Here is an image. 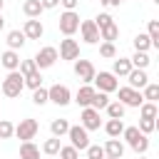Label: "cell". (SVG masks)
<instances>
[{"instance_id":"2","label":"cell","mask_w":159,"mask_h":159,"mask_svg":"<svg viewBox=\"0 0 159 159\" xmlns=\"http://www.w3.org/2000/svg\"><path fill=\"white\" fill-rule=\"evenodd\" d=\"M124 139L129 142V147L137 152V154H144L147 149H149V139H147V134H142L137 127H124Z\"/></svg>"},{"instance_id":"34","label":"cell","mask_w":159,"mask_h":159,"mask_svg":"<svg viewBox=\"0 0 159 159\" xmlns=\"http://www.w3.org/2000/svg\"><path fill=\"white\" fill-rule=\"evenodd\" d=\"M142 89H144L142 97H144L147 102H157V99H159V84H144Z\"/></svg>"},{"instance_id":"42","label":"cell","mask_w":159,"mask_h":159,"mask_svg":"<svg viewBox=\"0 0 159 159\" xmlns=\"http://www.w3.org/2000/svg\"><path fill=\"white\" fill-rule=\"evenodd\" d=\"M114 20H112V15H107V12H99L97 17H94V25L102 30V27H107V25H112Z\"/></svg>"},{"instance_id":"17","label":"cell","mask_w":159,"mask_h":159,"mask_svg":"<svg viewBox=\"0 0 159 159\" xmlns=\"http://www.w3.org/2000/svg\"><path fill=\"white\" fill-rule=\"evenodd\" d=\"M17 65H20V55H17V50H5L2 55H0V67H5V70H17Z\"/></svg>"},{"instance_id":"36","label":"cell","mask_w":159,"mask_h":159,"mask_svg":"<svg viewBox=\"0 0 159 159\" xmlns=\"http://www.w3.org/2000/svg\"><path fill=\"white\" fill-rule=\"evenodd\" d=\"M37 67H35V60H20V65H17V72L22 75V77H27V75H32Z\"/></svg>"},{"instance_id":"35","label":"cell","mask_w":159,"mask_h":159,"mask_svg":"<svg viewBox=\"0 0 159 159\" xmlns=\"http://www.w3.org/2000/svg\"><path fill=\"white\" fill-rule=\"evenodd\" d=\"M99 55H102L104 60L117 57V47H114V42H102V45H99Z\"/></svg>"},{"instance_id":"14","label":"cell","mask_w":159,"mask_h":159,"mask_svg":"<svg viewBox=\"0 0 159 159\" xmlns=\"http://www.w3.org/2000/svg\"><path fill=\"white\" fill-rule=\"evenodd\" d=\"M22 35H25L27 40H40V37L45 35V27H42V22H40L37 17H30V20H25Z\"/></svg>"},{"instance_id":"22","label":"cell","mask_w":159,"mask_h":159,"mask_svg":"<svg viewBox=\"0 0 159 159\" xmlns=\"http://www.w3.org/2000/svg\"><path fill=\"white\" fill-rule=\"evenodd\" d=\"M25 40H27V37L22 35V30H10V32H7V47H10V50H20V47L25 45Z\"/></svg>"},{"instance_id":"11","label":"cell","mask_w":159,"mask_h":159,"mask_svg":"<svg viewBox=\"0 0 159 159\" xmlns=\"http://www.w3.org/2000/svg\"><path fill=\"white\" fill-rule=\"evenodd\" d=\"M80 32H82V40L87 45H97L99 42V27L94 25V20H82L80 22Z\"/></svg>"},{"instance_id":"18","label":"cell","mask_w":159,"mask_h":159,"mask_svg":"<svg viewBox=\"0 0 159 159\" xmlns=\"http://www.w3.org/2000/svg\"><path fill=\"white\" fill-rule=\"evenodd\" d=\"M92 94H94V87H92V84H82V87L77 89V94H75V102H77L80 107H89Z\"/></svg>"},{"instance_id":"7","label":"cell","mask_w":159,"mask_h":159,"mask_svg":"<svg viewBox=\"0 0 159 159\" xmlns=\"http://www.w3.org/2000/svg\"><path fill=\"white\" fill-rule=\"evenodd\" d=\"M67 137H70V142H72V147H75L77 152L89 147V134H87V129H84L82 124H77V127H70V129H67Z\"/></svg>"},{"instance_id":"39","label":"cell","mask_w":159,"mask_h":159,"mask_svg":"<svg viewBox=\"0 0 159 159\" xmlns=\"http://www.w3.org/2000/svg\"><path fill=\"white\" fill-rule=\"evenodd\" d=\"M32 102H35L37 107H42V104L47 102V89H45V87H37V89H32Z\"/></svg>"},{"instance_id":"30","label":"cell","mask_w":159,"mask_h":159,"mask_svg":"<svg viewBox=\"0 0 159 159\" xmlns=\"http://www.w3.org/2000/svg\"><path fill=\"white\" fill-rule=\"evenodd\" d=\"M139 112H142V119H157V104L154 102H142L139 104Z\"/></svg>"},{"instance_id":"5","label":"cell","mask_w":159,"mask_h":159,"mask_svg":"<svg viewBox=\"0 0 159 159\" xmlns=\"http://www.w3.org/2000/svg\"><path fill=\"white\" fill-rule=\"evenodd\" d=\"M114 92H119V99H117V102H122L124 107H137V109H139V104L144 102V97H142L139 89H132V87H117Z\"/></svg>"},{"instance_id":"28","label":"cell","mask_w":159,"mask_h":159,"mask_svg":"<svg viewBox=\"0 0 159 159\" xmlns=\"http://www.w3.org/2000/svg\"><path fill=\"white\" fill-rule=\"evenodd\" d=\"M104 132H107L109 137H119V134L124 132V122H122V119H109V122L104 124Z\"/></svg>"},{"instance_id":"6","label":"cell","mask_w":159,"mask_h":159,"mask_svg":"<svg viewBox=\"0 0 159 159\" xmlns=\"http://www.w3.org/2000/svg\"><path fill=\"white\" fill-rule=\"evenodd\" d=\"M40 132V124L35 122V119H20V124L15 127V137L17 139H22V142H30V139H35V134Z\"/></svg>"},{"instance_id":"29","label":"cell","mask_w":159,"mask_h":159,"mask_svg":"<svg viewBox=\"0 0 159 159\" xmlns=\"http://www.w3.org/2000/svg\"><path fill=\"white\" fill-rule=\"evenodd\" d=\"M149 47H152V40H149V35H147V32H139V35L134 37V50H137V52H147Z\"/></svg>"},{"instance_id":"49","label":"cell","mask_w":159,"mask_h":159,"mask_svg":"<svg viewBox=\"0 0 159 159\" xmlns=\"http://www.w3.org/2000/svg\"><path fill=\"white\" fill-rule=\"evenodd\" d=\"M139 159H144V157H139Z\"/></svg>"},{"instance_id":"1","label":"cell","mask_w":159,"mask_h":159,"mask_svg":"<svg viewBox=\"0 0 159 159\" xmlns=\"http://www.w3.org/2000/svg\"><path fill=\"white\" fill-rule=\"evenodd\" d=\"M22 89H25V77H22L17 70L7 72V77H5L2 84H0V92H2L5 97H20Z\"/></svg>"},{"instance_id":"38","label":"cell","mask_w":159,"mask_h":159,"mask_svg":"<svg viewBox=\"0 0 159 159\" xmlns=\"http://www.w3.org/2000/svg\"><path fill=\"white\" fill-rule=\"evenodd\" d=\"M60 159H80V152L72 147V144H67V147H60Z\"/></svg>"},{"instance_id":"12","label":"cell","mask_w":159,"mask_h":159,"mask_svg":"<svg viewBox=\"0 0 159 159\" xmlns=\"http://www.w3.org/2000/svg\"><path fill=\"white\" fill-rule=\"evenodd\" d=\"M60 57L62 60H77L80 57V42L72 40V37L60 40Z\"/></svg>"},{"instance_id":"26","label":"cell","mask_w":159,"mask_h":159,"mask_svg":"<svg viewBox=\"0 0 159 159\" xmlns=\"http://www.w3.org/2000/svg\"><path fill=\"white\" fill-rule=\"evenodd\" d=\"M104 109H107L109 119H122V117H124V109H127V107H124L122 102H109V104H107Z\"/></svg>"},{"instance_id":"13","label":"cell","mask_w":159,"mask_h":159,"mask_svg":"<svg viewBox=\"0 0 159 159\" xmlns=\"http://www.w3.org/2000/svg\"><path fill=\"white\" fill-rule=\"evenodd\" d=\"M82 127L87 129V132H94V129H99L102 127V119H99V112L97 109H92V107H84L82 109Z\"/></svg>"},{"instance_id":"20","label":"cell","mask_w":159,"mask_h":159,"mask_svg":"<svg viewBox=\"0 0 159 159\" xmlns=\"http://www.w3.org/2000/svg\"><path fill=\"white\" fill-rule=\"evenodd\" d=\"M20 159H40V147L32 142H22L20 144Z\"/></svg>"},{"instance_id":"40","label":"cell","mask_w":159,"mask_h":159,"mask_svg":"<svg viewBox=\"0 0 159 159\" xmlns=\"http://www.w3.org/2000/svg\"><path fill=\"white\" fill-rule=\"evenodd\" d=\"M142 134H152L157 129V119H139V127H137Z\"/></svg>"},{"instance_id":"33","label":"cell","mask_w":159,"mask_h":159,"mask_svg":"<svg viewBox=\"0 0 159 159\" xmlns=\"http://www.w3.org/2000/svg\"><path fill=\"white\" fill-rule=\"evenodd\" d=\"M25 87H30V89L42 87V75H40V70H35L32 75H27V77H25Z\"/></svg>"},{"instance_id":"8","label":"cell","mask_w":159,"mask_h":159,"mask_svg":"<svg viewBox=\"0 0 159 159\" xmlns=\"http://www.w3.org/2000/svg\"><path fill=\"white\" fill-rule=\"evenodd\" d=\"M32 60H35V67L37 70H47V67H52L57 62V50L55 47H42Z\"/></svg>"},{"instance_id":"3","label":"cell","mask_w":159,"mask_h":159,"mask_svg":"<svg viewBox=\"0 0 159 159\" xmlns=\"http://www.w3.org/2000/svg\"><path fill=\"white\" fill-rule=\"evenodd\" d=\"M60 32L65 35V37H72L77 30H80V15L75 12V10H65L62 15H60Z\"/></svg>"},{"instance_id":"19","label":"cell","mask_w":159,"mask_h":159,"mask_svg":"<svg viewBox=\"0 0 159 159\" xmlns=\"http://www.w3.org/2000/svg\"><path fill=\"white\" fill-rule=\"evenodd\" d=\"M129 70H132L129 57H119V60H114V65H112V75H114V77H127Z\"/></svg>"},{"instance_id":"50","label":"cell","mask_w":159,"mask_h":159,"mask_svg":"<svg viewBox=\"0 0 159 159\" xmlns=\"http://www.w3.org/2000/svg\"><path fill=\"white\" fill-rule=\"evenodd\" d=\"M84 159H87V157H84Z\"/></svg>"},{"instance_id":"47","label":"cell","mask_w":159,"mask_h":159,"mask_svg":"<svg viewBox=\"0 0 159 159\" xmlns=\"http://www.w3.org/2000/svg\"><path fill=\"white\" fill-rule=\"evenodd\" d=\"M0 12H2V0H0Z\"/></svg>"},{"instance_id":"46","label":"cell","mask_w":159,"mask_h":159,"mask_svg":"<svg viewBox=\"0 0 159 159\" xmlns=\"http://www.w3.org/2000/svg\"><path fill=\"white\" fill-rule=\"evenodd\" d=\"M2 25H5V20H2V12H0V30H2Z\"/></svg>"},{"instance_id":"15","label":"cell","mask_w":159,"mask_h":159,"mask_svg":"<svg viewBox=\"0 0 159 159\" xmlns=\"http://www.w3.org/2000/svg\"><path fill=\"white\" fill-rule=\"evenodd\" d=\"M127 82H129V87H132V89H142L144 84H149L147 70H137V67H132V70H129V75H127Z\"/></svg>"},{"instance_id":"43","label":"cell","mask_w":159,"mask_h":159,"mask_svg":"<svg viewBox=\"0 0 159 159\" xmlns=\"http://www.w3.org/2000/svg\"><path fill=\"white\" fill-rule=\"evenodd\" d=\"M60 5H62L65 10H75V7L80 5V0H60Z\"/></svg>"},{"instance_id":"25","label":"cell","mask_w":159,"mask_h":159,"mask_svg":"<svg viewBox=\"0 0 159 159\" xmlns=\"http://www.w3.org/2000/svg\"><path fill=\"white\" fill-rule=\"evenodd\" d=\"M117 35H119V27H117L114 22L99 30V40H104V42H114V40H117Z\"/></svg>"},{"instance_id":"21","label":"cell","mask_w":159,"mask_h":159,"mask_svg":"<svg viewBox=\"0 0 159 159\" xmlns=\"http://www.w3.org/2000/svg\"><path fill=\"white\" fill-rule=\"evenodd\" d=\"M42 10H45V7H42L40 0H25V2H22V12H25L27 17H40Z\"/></svg>"},{"instance_id":"27","label":"cell","mask_w":159,"mask_h":159,"mask_svg":"<svg viewBox=\"0 0 159 159\" xmlns=\"http://www.w3.org/2000/svg\"><path fill=\"white\" fill-rule=\"evenodd\" d=\"M50 129H52V137H65L67 129H70V122L67 119H52Z\"/></svg>"},{"instance_id":"41","label":"cell","mask_w":159,"mask_h":159,"mask_svg":"<svg viewBox=\"0 0 159 159\" xmlns=\"http://www.w3.org/2000/svg\"><path fill=\"white\" fill-rule=\"evenodd\" d=\"M84 152H87V159H104V149L99 144H89Z\"/></svg>"},{"instance_id":"4","label":"cell","mask_w":159,"mask_h":159,"mask_svg":"<svg viewBox=\"0 0 159 159\" xmlns=\"http://www.w3.org/2000/svg\"><path fill=\"white\" fill-rule=\"evenodd\" d=\"M47 102H55L57 107H65L72 102V92L65 87V84H52L47 89Z\"/></svg>"},{"instance_id":"24","label":"cell","mask_w":159,"mask_h":159,"mask_svg":"<svg viewBox=\"0 0 159 159\" xmlns=\"http://www.w3.org/2000/svg\"><path fill=\"white\" fill-rule=\"evenodd\" d=\"M129 62H132V67H137V70H147L152 60H149L147 52H134V55L129 57Z\"/></svg>"},{"instance_id":"23","label":"cell","mask_w":159,"mask_h":159,"mask_svg":"<svg viewBox=\"0 0 159 159\" xmlns=\"http://www.w3.org/2000/svg\"><path fill=\"white\" fill-rule=\"evenodd\" d=\"M107 104H109V94H107V92H99V89H94V94H92V102H89V107L99 112V109H104Z\"/></svg>"},{"instance_id":"44","label":"cell","mask_w":159,"mask_h":159,"mask_svg":"<svg viewBox=\"0 0 159 159\" xmlns=\"http://www.w3.org/2000/svg\"><path fill=\"white\" fill-rule=\"evenodd\" d=\"M40 2H42V7H45V10H52V7H57V5H60V0H40Z\"/></svg>"},{"instance_id":"48","label":"cell","mask_w":159,"mask_h":159,"mask_svg":"<svg viewBox=\"0 0 159 159\" xmlns=\"http://www.w3.org/2000/svg\"><path fill=\"white\" fill-rule=\"evenodd\" d=\"M104 159H112V157H104Z\"/></svg>"},{"instance_id":"9","label":"cell","mask_w":159,"mask_h":159,"mask_svg":"<svg viewBox=\"0 0 159 159\" xmlns=\"http://www.w3.org/2000/svg\"><path fill=\"white\" fill-rule=\"evenodd\" d=\"M75 75L84 82V84H92V80H94V65L89 62V60H75Z\"/></svg>"},{"instance_id":"37","label":"cell","mask_w":159,"mask_h":159,"mask_svg":"<svg viewBox=\"0 0 159 159\" xmlns=\"http://www.w3.org/2000/svg\"><path fill=\"white\" fill-rule=\"evenodd\" d=\"M15 134V124L7 119H0V139H10Z\"/></svg>"},{"instance_id":"31","label":"cell","mask_w":159,"mask_h":159,"mask_svg":"<svg viewBox=\"0 0 159 159\" xmlns=\"http://www.w3.org/2000/svg\"><path fill=\"white\" fill-rule=\"evenodd\" d=\"M147 35H149V40H152V47H159V20H149Z\"/></svg>"},{"instance_id":"10","label":"cell","mask_w":159,"mask_h":159,"mask_svg":"<svg viewBox=\"0 0 159 159\" xmlns=\"http://www.w3.org/2000/svg\"><path fill=\"white\" fill-rule=\"evenodd\" d=\"M94 84H97V89L99 92H114L117 87H119V82H117V77L112 75V72H99V75H94V80H92Z\"/></svg>"},{"instance_id":"32","label":"cell","mask_w":159,"mask_h":159,"mask_svg":"<svg viewBox=\"0 0 159 159\" xmlns=\"http://www.w3.org/2000/svg\"><path fill=\"white\" fill-rule=\"evenodd\" d=\"M60 147H62V144H60V137H52V139H47V142L42 144V152L50 154V157H55V154L60 152Z\"/></svg>"},{"instance_id":"45","label":"cell","mask_w":159,"mask_h":159,"mask_svg":"<svg viewBox=\"0 0 159 159\" xmlns=\"http://www.w3.org/2000/svg\"><path fill=\"white\" fill-rule=\"evenodd\" d=\"M102 5H107V7H114V5H119V2H124V0H99Z\"/></svg>"},{"instance_id":"16","label":"cell","mask_w":159,"mask_h":159,"mask_svg":"<svg viewBox=\"0 0 159 159\" xmlns=\"http://www.w3.org/2000/svg\"><path fill=\"white\" fill-rule=\"evenodd\" d=\"M102 149H104V157H112V159H122V157H124V144H122L117 137H109Z\"/></svg>"}]
</instances>
